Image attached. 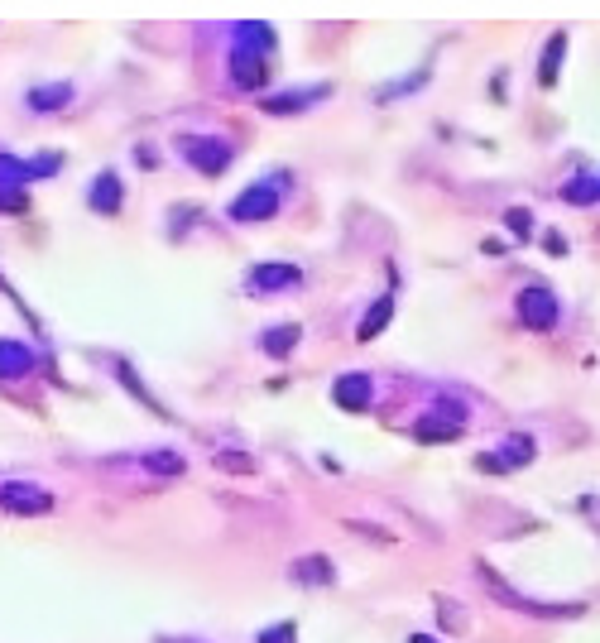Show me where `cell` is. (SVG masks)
Returning a JSON list of instances; mask_svg holds the SVG:
<instances>
[{
  "instance_id": "obj_1",
  "label": "cell",
  "mask_w": 600,
  "mask_h": 643,
  "mask_svg": "<svg viewBox=\"0 0 600 643\" xmlns=\"http://www.w3.org/2000/svg\"><path fill=\"white\" fill-rule=\"evenodd\" d=\"M519 317H524L533 332H548L552 322H557V298H552L548 288H524V298H519Z\"/></svg>"
},
{
  "instance_id": "obj_2",
  "label": "cell",
  "mask_w": 600,
  "mask_h": 643,
  "mask_svg": "<svg viewBox=\"0 0 600 643\" xmlns=\"http://www.w3.org/2000/svg\"><path fill=\"white\" fill-rule=\"evenodd\" d=\"M24 490H29V485H5V490H0V504H5V509H15V514H44L48 504V495H24Z\"/></svg>"
},
{
  "instance_id": "obj_3",
  "label": "cell",
  "mask_w": 600,
  "mask_h": 643,
  "mask_svg": "<svg viewBox=\"0 0 600 643\" xmlns=\"http://www.w3.org/2000/svg\"><path fill=\"white\" fill-rule=\"evenodd\" d=\"M269 212H274V192H260V188H250L236 207H231L236 221H255V216H269Z\"/></svg>"
},
{
  "instance_id": "obj_4",
  "label": "cell",
  "mask_w": 600,
  "mask_h": 643,
  "mask_svg": "<svg viewBox=\"0 0 600 643\" xmlns=\"http://www.w3.org/2000/svg\"><path fill=\"white\" fill-rule=\"evenodd\" d=\"M279 284H298V269L293 264H264V269H255L250 274V288H279Z\"/></svg>"
},
{
  "instance_id": "obj_5",
  "label": "cell",
  "mask_w": 600,
  "mask_h": 643,
  "mask_svg": "<svg viewBox=\"0 0 600 643\" xmlns=\"http://www.w3.org/2000/svg\"><path fill=\"white\" fill-rule=\"evenodd\" d=\"M365 394H370V380H365V375H346V380L336 384V399L351 408V413H356V408L365 404Z\"/></svg>"
},
{
  "instance_id": "obj_6",
  "label": "cell",
  "mask_w": 600,
  "mask_h": 643,
  "mask_svg": "<svg viewBox=\"0 0 600 643\" xmlns=\"http://www.w3.org/2000/svg\"><path fill=\"white\" fill-rule=\"evenodd\" d=\"M562 197L572 202V207H586V202H600V178H576L562 188Z\"/></svg>"
},
{
  "instance_id": "obj_7",
  "label": "cell",
  "mask_w": 600,
  "mask_h": 643,
  "mask_svg": "<svg viewBox=\"0 0 600 643\" xmlns=\"http://www.w3.org/2000/svg\"><path fill=\"white\" fill-rule=\"evenodd\" d=\"M413 432H418L423 442H432V437H456V432H461V423H456V418H423Z\"/></svg>"
},
{
  "instance_id": "obj_8",
  "label": "cell",
  "mask_w": 600,
  "mask_h": 643,
  "mask_svg": "<svg viewBox=\"0 0 600 643\" xmlns=\"http://www.w3.org/2000/svg\"><path fill=\"white\" fill-rule=\"evenodd\" d=\"M562 48H567V34H557L543 53V82H557V63H562Z\"/></svg>"
},
{
  "instance_id": "obj_9",
  "label": "cell",
  "mask_w": 600,
  "mask_h": 643,
  "mask_svg": "<svg viewBox=\"0 0 600 643\" xmlns=\"http://www.w3.org/2000/svg\"><path fill=\"white\" fill-rule=\"evenodd\" d=\"M293 341H298V327H274V332H269V341H264V351H269V356H284Z\"/></svg>"
},
{
  "instance_id": "obj_10",
  "label": "cell",
  "mask_w": 600,
  "mask_h": 643,
  "mask_svg": "<svg viewBox=\"0 0 600 643\" xmlns=\"http://www.w3.org/2000/svg\"><path fill=\"white\" fill-rule=\"evenodd\" d=\"M384 322H389V298H380V308H375L370 317H365V322H360V341H370V336L380 332Z\"/></svg>"
},
{
  "instance_id": "obj_11",
  "label": "cell",
  "mask_w": 600,
  "mask_h": 643,
  "mask_svg": "<svg viewBox=\"0 0 600 643\" xmlns=\"http://www.w3.org/2000/svg\"><path fill=\"white\" fill-rule=\"evenodd\" d=\"M15 365H29V351H20V346H0V370H15Z\"/></svg>"
},
{
  "instance_id": "obj_12",
  "label": "cell",
  "mask_w": 600,
  "mask_h": 643,
  "mask_svg": "<svg viewBox=\"0 0 600 643\" xmlns=\"http://www.w3.org/2000/svg\"><path fill=\"white\" fill-rule=\"evenodd\" d=\"M509 231H514V236H528V231H533V216H528L524 207H514V212H509Z\"/></svg>"
},
{
  "instance_id": "obj_13",
  "label": "cell",
  "mask_w": 600,
  "mask_h": 643,
  "mask_svg": "<svg viewBox=\"0 0 600 643\" xmlns=\"http://www.w3.org/2000/svg\"><path fill=\"white\" fill-rule=\"evenodd\" d=\"M149 466L164 471V476H173V471H183V456H149Z\"/></svg>"
},
{
  "instance_id": "obj_14",
  "label": "cell",
  "mask_w": 600,
  "mask_h": 643,
  "mask_svg": "<svg viewBox=\"0 0 600 643\" xmlns=\"http://www.w3.org/2000/svg\"><path fill=\"white\" fill-rule=\"evenodd\" d=\"M293 639V629H288V624H279V629H274V634H264L260 643H288Z\"/></svg>"
},
{
  "instance_id": "obj_15",
  "label": "cell",
  "mask_w": 600,
  "mask_h": 643,
  "mask_svg": "<svg viewBox=\"0 0 600 643\" xmlns=\"http://www.w3.org/2000/svg\"><path fill=\"white\" fill-rule=\"evenodd\" d=\"M413 643H437V639H428V634H413Z\"/></svg>"
}]
</instances>
